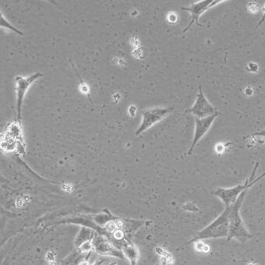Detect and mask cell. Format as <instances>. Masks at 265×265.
Here are the masks:
<instances>
[{"mask_svg":"<svg viewBox=\"0 0 265 265\" xmlns=\"http://www.w3.org/2000/svg\"><path fill=\"white\" fill-rule=\"evenodd\" d=\"M218 117V113L217 112L214 115L210 116L206 118H195V130H194V139H193V142H192L191 146L189 150L188 154H192L197 144L205 137V134H207L208 130H210L211 125L213 124V122L215 120V118Z\"/></svg>","mask_w":265,"mask_h":265,"instance_id":"cell-9","label":"cell"},{"mask_svg":"<svg viewBox=\"0 0 265 265\" xmlns=\"http://www.w3.org/2000/svg\"><path fill=\"white\" fill-rule=\"evenodd\" d=\"M168 21L170 23H177V15L175 13H171L168 15Z\"/></svg>","mask_w":265,"mask_h":265,"instance_id":"cell-16","label":"cell"},{"mask_svg":"<svg viewBox=\"0 0 265 265\" xmlns=\"http://www.w3.org/2000/svg\"><path fill=\"white\" fill-rule=\"evenodd\" d=\"M43 77V74L39 72L35 74H31L29 77H23L17 76L15 78L16 82V94H17V119L21 121V108H22L23 101L25 98V94L29 90L30 85L34 83V81Z\"/></svg>","mask_w":265,"mask_h":265,"instance_id":"cell-5","label":"cell"},{"mask_svg":"<svg viewBox=\"0 0 265 265\" xmlns=\"http://www.w3.org/2000/svg\"><path fill=\"white\" fill-rule=\"evenodd\" d=\"M97 234H96L95 231L91 230L90 228L82 226L79 233L77 234V237H76L75 240H74V246H75L76 249L80 248V246H82L84 243H87V242L94 240Z\"/></svg>","mask_w":265,"mask_h":265,"instance_id":"cell-11","label":"cell"},{"mask_svg":"<svg viewBox=\"0 0 265 265\" xmlns=\"http://www.w3.org/2000/svg\"><path fill=\"white\" fill-rule=\"evenodd\" d=\"M222 2H224V0H202V1L195 2V3L191 4L188 7L181 8V10H183V11L190 12V14H191L190 22L186 26V29L183 30V32L187 31L191 28L192 25H194V24L198 26L203 27L199 23L200 17L205 11H207L208 9Z\"/></svg>","mask_w":265,"mask_h":265,"instance_id":"cell-6","label":"cell"},{"mask_svg":"<svg viewBox=\"0 0 265 265\" xmlns=\"http://www.w3.org/2000/svg\"><path fill=\"white\" fill-rule=\"evenodd\" d=\"M86 257L85 254L76 249L74 252H72L65 259L62 260L60 265H79V264L85 259Z\"/></svg>","mask_w":265,"mask_h":265,"instance_id":"cell-12","label":"cell"},{"mask_svg":"<svg viewBox=\"0 0 265 265\" xmlns=\"http://www.w3.org/2000/svg\"><path fill=\"white\" fill-rule=\"evenodd\" d=\"M252 136H258V137H264V138H265V130L258 132V133H254V134H252Z\"/></svg>","mask_w":265,"mask_h":265,"instance_id":"cell-19","label":"cell"},{"mask_svg":"<svg viewBox=\"0 0 265 265\" xmlns=\"http://www.w3.org/2000/svg\"><path fill=\"white\" fill-rule=\"evenodd\" d=\"M125 259L127 260L130 265H137L140 258V252L138 247L131 242L125 243L121 248Z\"/></svg>","mask_w":265,"mask_h":265,"instance_id":"cell-10","label":"cell"},{"mask_svg":"<svg viewBox=\"0 0 265 265\" xmlns=\"http://www.w3.org/2000/svg\"><path fill=\"white\" fill-rule=\"evenodd\" d=\"M74 70H75V68H74ZM76 74H77V76H78V78H79L80 81H81V85H80V89H81V91H82V93H84L85 94H87L88 95V97L89 98H90V89H89V87L87 85V84L84 83L83 81H82V79H81V77H80L79 74H77V70H75Z\"/></svg>","mask_w":265,"mask_h":265,"instance_id":"cell-13","label":"cell"},{"mask_svg":"<svg viewBox=\"0 0 265 265\" xmlns=\"http://www.w3.org/2000/svg\"><path fill=\"white\" fill-rule=\"evenodd\" d=\"M189 113H192L195 118H203L214 115L217 113L214 106L208 102L202 90V87H199V92L197 94L195 102L190 109Z\"/></svg>","mask_w":265,"mask_h":265,"instance_id":"cell-7","label":"cell"},{"mask_svg":"<svg viewBox=\"0 0 265 265\" xmlns=\"http://www.w3.org/2000/svg\"><path fill=\"white\" fill-rule=\"evenodd\" d=\"M262 12H263V17H262V19H261V21H260L259 23H258V27L260 26L261 25H262L264 21H265V4L264 5L263 8H262Z\"/></svg>","mask_w":265,"mask_h":265,"instance_id":"cell-18","label":"cell"},{"mask_svg":"<svg viewBox=\"0 0 265 265\" xmlns=\"http://www.w3.org/2000/svg\"><path fill=\"white\" fill-rule=\"evenodd\" d=\"M93 246L94 251L100 255L126 260L122 250L117 248L106 236H96L93 240Z\"/></svg>","mask_w":265,"mask_h":265,"instance_id":"cell-8","label":"cell"},{"mask_svg":"<svg viewBox=\"0 0 265 265\" xmlns=\"http://www.w3.org/2000/svg\"><path fill=\"white\" fill-rule=\"evenodd\" d=\"M247 8H248L249 11L251 12V13H257V12L259 11V5H258V2H249Z\"/></svg>","mask_w":265,"mask_h":265,"instance_id":"cell-15","label":"cell"},{"mask_svg":"<svg viewBox=\"0 0 265 265\" xmlns=\"http://www.w3.org/2000/svg\"><path fill=\"white\" fill-rule=\"evenodd\" d=\"M104 260H100V261H97V262H94V263H93L91 265H103Z\"/></svg>","mask_w":265,"mask_h":265,"instance_id":"cell-20","label":"cell"},{"mask_svg":"<svg viewBox=\"0 0 265 265\" xmlns=\"http://www.w3.org/2000/svg\"><path fill=\"white\" fill-rule=\"evenodd\" d=\"M173 109L171 108H154L145 110L142 114L141 125L136 131V136L141 135L142 133L148 130L149 128L162 120Z\"/></svg>","mask_w":265,"mask_h":265,"instance_id":"cell-4","label":"cell"},{"mask_svg":"<svg viewBox=\"0 0 265 265\" xmlns=\"http://www.w3.org/2000/svg\"><path fill=\"white\" fill-rule=\"evenodd\" d=\"M109 265H117V263H116V262H112V263L109 264Z\"/></svg>","mask_w":265,"mask_h":265,"instance_id":"cell-21","label":"cell"},{"mask_svg":"<svg viewBox=\"0 0 265 265\" xmlns=\"http://www.w3.org/2000/svg\"><path fill=\"white\" fill-rule=\"evenodd\" d=\"M248 67L250 68V71L257 72L258 70V64L254 63V62H250L248 64Z\"/></svg>","mask_w":265,"mask_h":265,"instance_id":"cell-17","label":"cell"},{"mask_svg":"<svg viewBox=\"0 0 265 265\" xmlns=\"http://www.w3.org/2000/svg\"><path fill=\"white\" fill-rule=\"evenodd\" d=\"M258 166H259V163L257 162L251 175L242 184L234 186L231 188L216 189V190L213 191V194L222 201V203L226 206V207H230V205L236 202V200L239 198V196L241 195L243 192L248 190L251 186H254L255 183L259 182L260 180H262L264 177H265V173H264L260 177H256V172L258 170Z\"/></svg>","mask_w":265,"mask_h":265,"instance_id":"cell-3","label":"cell"},{"mask_svg":"<svg viewBox=\"0 0 265 265\" xmlns=\"http://www.w3.org/2000/svg\"><path fill=\"white\" fill-rule=\"evenodd\" d=\"M246 191L243 192L236 202L228 207L229 210V234L227 240L236 239L240 243H245L252 238V235L249 233L245 226L244 222L240 215V209L244 201Z\"/></svg>","mask_w":265,"mask_h":265,"instance_id":"cell-1","label":"cell"},{"mask_svg":"<svg viewBox=\"0 0 265 265\" xmlns=\"http://www.w3.org/2000/svg\"><path fill=\"white\" fill-rule=\"evenodd\" d=\"M229 234V210L227 207L223 212L213 221L210 225L196 234L190 241L181 246L178 250L183 248L187 245L195 243L199 241L209 239H218V238H227Z\"/></svg>","mask_w":265,"mask_h":265,"instance_id":"cell-2","label":"cell"},{"mask_svg":"<svg viewBox=\"0 0 265 265\" xmlns=\"http://www.w3.org/2000/svg\"><path fill=\"white\" fill-rule=\"evenodd\" d=\"M1 26L6 28V29H10V30H13V31L17 32V34H19L20 35H23L22 32L19 31L15 28H13L10 24H9V22L6 21L3 16H1Z\"/></svg>","mask_w":265,"mask_h":265,"instance_id":"cell-14","label":"cell"}]
</instances>
